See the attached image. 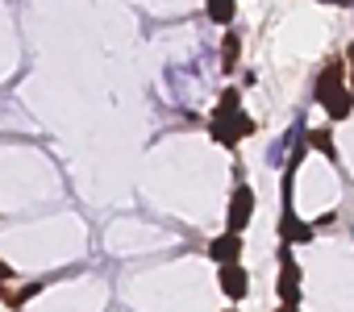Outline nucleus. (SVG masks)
Segmentation results:
<instances>
[{"label":"nucleus","mask_w":354,"mask_h":312,"mask_svg":"<svg viewBox=\"0 0 354 312\" xmlns=\"http://www.w3.org/2000/svg\"><path fill=\"white\" fill-rule=\"evenodd\" d=\"M46 287V279H34V283H21V287H9V283H0V300H5L9 308H17V304H30L38 291Z\"/></svg>","instance_id":"nucleus-8"},{"label":"nucleus","mask_w":354,"mask_h":312,"mask_svg":"<svg viewBox=\"0 0 354 312\" xmlns=\"http://www.w3.org/2000/svg\"><path fill=\"white\" fill-rule=\"evenodd\" d=\"M225 312H238V304H234V308H225Z\"/></svg>","instance_id":"nucleus-16"},{"label":"nucleus","mask_w":354,"mask_h":312,"mask_svg":"<svg viewBox=\"0 0 354 312\" xmlns=\"http://www.w3.org/2000/svg\"><path fill=\"white\" fill-rule=\"evenodd\" d=\"M238 59H242V38H238V34H225V42H221V67L234 71Z\"/></svg>","instance_id":"nucleus-12"},{"label":"nucleus","mask_w":354,"mask_h":312,"mask_svg":"<svg viewBox=\"0 0 354 312\" xmlns=\"http://www.w3.org/2000/svg\"><path fill=\"white\" fill-rule=\"evenodd\" d=\"M321 5H354V0H321Z\"/></svg>","instance_id":"nucleus-14"},{"label":"nucleus","mask_w":354,"mask_h":312,"mask_svg":"<svg viewBox=\"0 0 354 312\" xmlns=\"http://www.w3.org/2000/svg\"><path fill=\"white\" fill-rule=\"evenodd\" d=\"M238 254H242V233H217L213 242H209V258L217 262V266H230V262H238Z\"/></svg>","instance_id":"nucleus-5"},{"label":"nucleus","mask_w":354,"mask_h":312,"mask_svg":"<svg viewBox=\"0 0 354 312\" xmlns=\"http://www.w3.org/2000/svg\"><path fill=\"white\" fill-rule=\"evenodd\" d=\"M238 88H225L221 92V100H217V108H213V125H209V133H213V142L217 146H238L242 137H250L254 133V117L250 113H242L238 108Z\"/></svg>","instance_id":"nucleus-1"},{"label":"nucleus","mask_w":354,"mask_h":312,"mask_svg":"<svg viewBox=\"0 0 354 312\" xmlns=\"http://www.w3.org/2000/svg\"><path fill=\"white\" fill-rule=\"evenodd\" d=\"M342 63H329L325 71H321V79H317V104H325L333 92H342V88H350V84H342Z\"/></svg>","instance_id":"nucleus-7"},{"label":"nucleus","mask_w":354,"mask_h":312,"mask_svg":"<svg viewBox=\"0 0 354 312\" xmlns=\"http://www.w3.org/2000/svg\"><path fill=\"white\" fill-rule=\"evenodd\" d=\"M279 304L300 308V262L292 258V250H279V279H275Z\"/></svg>","instance_id":"nucleus-2"},{"label":"nucleus","mask_w":354,"mask_h":312,"mask_svg":"<svg viewBox=\"0 0 354 312\" xmlns=\"http://www.w3.org/2000/svg\"><path fill=\"white\" fill-rule=\"evenodd\" d=\"M13 279V266H5V262H0V283H9Z\"/></svg>","instance_id":"nucleus-13"},{"label":"nucleus","mask_w":354,"mask_h":312,"mask_svg":"<svg viewBox=\"0 0 354 312\" xmlns=\"http://www.w3.org/2000/svg\"><path fill=\"white\" fill-rule=\"evenodd\" d=\"M217 287L225 291V300H230V304H242V300L250 295V275H246V266H242V262L217 266Z\"/></svg>","instance_id":"nucleus-3"},{"label":"nucleus","mask_w":354,"mask_h":312,"mask_svg":"<svg viewBox=\"0 0 354 312\" xmlns=\"http://www.w3.org/2000/svg\"><path fill=\"white\" fill-rule=\"evenodd\" d=\"M350 108H354V92H350V88H342V92H333V96L325 100V113H329L333 121H346Z\"/></svg>","instance_id":"nucleus-9"},{"label":"nucleus","mask_w":354,"mask_h":312,"mask_svg":"<svg viewBox=\"0 0 354 312\" xmlns=\"http://www.w3.org/2000/svg\"><path fill=\"white\" fill-rule=\"evenodd\" d=\"M350 92H354V75H350Z\"/></svg>","instance_id":"nucleus-17"},{"label":"nucleus","mask_w":354,"mask_h":312,"mask_svg":"<svg viewBox=\"0 0 354 312\" xmlns=\"http://www.w3.org/2000/svg\"><path fill=\"white\" fill-rule=\"evenodd\" d=\"M304 142H308V150L325 154V159H333V154H337V146H333V133H329V129H308V133H304Z\"/></svg>","instance_id":"nucleus-10"},{"label":"nucleus","mask_w":354,"mask_h":312,"mask_svg":"<svg viewBox=\"0 0 354 312\" xmlns=\"http://www.w3.org/2000/svg\"><path fill=\"white\" fill-rule=\"evenodd\" d=\"M275 312H300V308H292V304H279V308H275Z\"/></svg>","instance_id":"nucleus-15"},{"label":"nucleus","mask_w":354,"mask_h":312,"mask_svg":"<svg viewBox=\"0 0 354 312\" xmlns=\"http://www.w3.org/2000/svg\"><path fill=\"white\" fill-rule=\"evenodd\" d=\"M250 217H254V192L246 184H238L234 196H230V221H225V229L230 233H242L250 225Z\"/></svg>","instance_id":"nucleus-4"},{"label":"nucleus","mask_w":354,"mask_h":312,"mask_svg":"<svg viewBox=\"0 0 354 312\" xmlns=\"http://www.w3.org/2000/svg\"><path fill=\"white\" fill-rule=\"evenodd\" d=\"M205 9H209V17H213L217 26H230V21L238 17V0H209Z\"/></svg>","instance_id":"nucleus-11"},{"label":"nucleus","mask_w":354,"mask_h":312,"mask_svg":"<svg viewBox=\"0 0 354 312\" xmlns=\"http://www.w3.org/2000/svg\"><path fill=\"white\" fill-rule=\"evenodd\" d=\"M313 229H317V225H304L296 213H283V217H279V237H283L288 246H292V242H296V246H308V242H313Z\"/></svg>","instance_id":"nucleus-6"}]
</instances>
